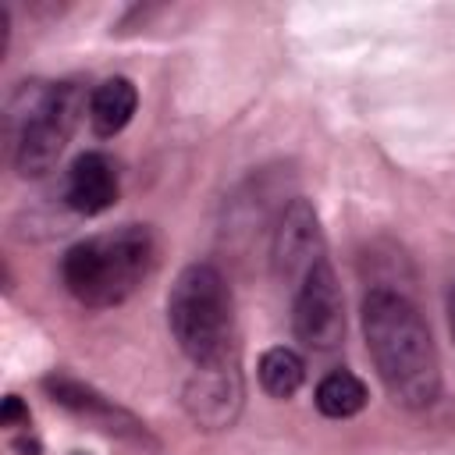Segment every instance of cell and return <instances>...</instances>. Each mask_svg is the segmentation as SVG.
Segmentation results:
<instances>
[{"label": "cell", "mask_w": 455, "mask_h": 455, "mask_svg": "<svg viewBox=\"0 0 455 455\" xmlns=\"http://www.w3.org/2000/svg\"><path fill=\"white\" fill-rule=\"evenodd\" d=\"M363 338L387 398L402 409H427L441 395V359L416 302L395 288H370L363 299Z\"/></svg>", "instance_id": "1"}, {"label": "cell", "mask_w": 455, "mask_h": 455, "mask_svg": "<svg viewBox=\"0 0 455 455\" xmlns=\"http://www.w3.org/2000/svg\"><path fill=\"white\" fill-rule=\"evenodd\" d=\"M156 242L146 224H121L75 242L60 259L64 288L85 309L121 306L153 270Z\"/></svg>", "instance_id": "2"}, {"label": "cell", "mask_w": 455, "mask_h": 455, "mask_svg": "<svg viewBox=\"0 0 455 455\" xmlns=\"http://www.w3.org/2000/svg\"><path fill=\"white\" fill-rule=\"evenodd\" d=\"M82 110L78 82H25L7 103L14 171L21 178H43L71 142Z\"/></svg>", "instance_id": "3"}, {"label": "cell", "mask_w": 455, "mask_h": 455, "mask_svg": "<svg viewBox=\"0 0 455 455\" xmlns=\"http://www.w3.org/2000/svg\"><path fill=\"white\" fill-rule=\"evenodd\" d=\"M167 327L192 366L235 355L231 288L213 263H188L167 295Z\"/></svg>", "instance_id": "4"}, {"label": "cell", "mask_w": 455, "mask_h": 455, "mask_svg": "<svg viewBox=\"0 0 455 455\" xmlns=\"http://www.w3.org/2000/svg\"><path fill=\"white\" fill-rule=\"evenodd\" d=\"M43 387H46V395H50L60 409H68L71 416L85 419V423L96 427L100 434H107V437H114V441H121V444H132V448H139V451H160V444H156V437L149 434V427H146L139 416H132L128 409H121L114 398L100 395L96 387H89V384H82V380H75V377H68V373H50V377L43 380Z\"/></svg>", "instance_id": "5"}, {"label": "cell", "mask_w": 455, "mask_h": 455, "mask_svg": "<svg viewBox=\"0 0 455 455\" xmlns=\"http://www.w3.org/2000/svg\"><path fill=\"white\" fill-rule=\"evenodd\" d=\"M291 327H295V338L316 352H331L341 345L345 306H341V288L327 256L299 281L295 302H291Z\"/></svg>", "instance_id": "6"}, {"label": "cell", "mask_w": 455, "mask_h": 455, "mask_svg": "<svg viewBox=\"0 0 455 455\" xmlns=\"http://www.w3.org/2000/svg\"><path fill=\"white\" fill-rule=\"evenodd\" d=\"M242 402H245V384H242V370L235 355L196 366L181 387V405L188 419L210 434L235 427Z\"/></svg>", "instance_id": "7"}, {"label": "cell", "mask_w": 455, "mask_h": 455, "mask_svg": "<svg viewBox=\"0 0 455 455\" xmlns=\"http://www.w3.org/2000/svg\"><path fill=\"white\" fill-rule=\"evenodd\" d=\"M327 256L323 249V231H320V217L306 199H291L274 228V245H270V263L277 281L299 288V281Z\"/></svg>", "instance_id": "8"}, {"label": "cell", "mask_w": 455, "mask_h": 455, "mask_svg": "<svg viewBox=\"0 0 455 455\" xmlns=\"http://www.w3.org/2000/svg\"><path fill=\"white\" fill-rule=\"evenodd\" d=\"M64 203L82 217H96V213L110 210L117 203V171L110 164V156H103L96 149L82 153L68 171Z\"/></svg>", "instance_id": "9"}, {"label": "cell", "mask_w": 455, "mask_h": 455, "mask_svg": "<svg viewBox=\"0 0 455 455\" xmlns=\"http://www.w3.org/2000/svg\"><path fill=\"white\" fill-rule=\"evenodd\" d=\"M139 107V89L132 85V78L114 75L107 82H100L89 96V124L100 139H114L117 132L128 128L132 114Z\"/></svg>", "instance_id": "10"}, {"label": "cell", "mask_w": 455, "mask_h": 455, "mask_svg": "<svg viewBox=\"0 0 455 455\" xmlns=\"http://www.w3.org/2000/svg\"><path fill=\"white\" fill-rule=\"evenodd\" d=\"M316 409L327 416V419H348L355 412H363L366 405V384L348 373V370H334L327 373L320 384H316Z\"/></svg>", "instance_id": "11"}, {"label": "cell", "mask_w": 455, "mask_h": 455, "mask_svg": "<svg viewBox=\"0 0 455 455\" xmlns=\"http://www.w3.org/2000/svg\"><path fill=\"white\" fill-rule=\"evenodd\" d=\"M259 384H263V391L270 395V398H291L299 387H302V380H306V363H302V355L299 352H291V348H284V345H274V348H267L263 355H259Z\"/></svg>", "instance_id": "12"}, {"label": "cell", "mask_w": 455, "mask_h": 455, "mask_svg": "<svg viewBox=\"0 0 455 455\" xmlns=\"http://www.w3.org/2000/svg\"><path fill=\"white\" fill-rule=\"evenodd\" d=\"M0 423L4 427H28V409L18 395H7L4 405H0Z\"/></svg>", "instance_id": "13"}, {"label": "cell", "mask_w": 455, "mask_h": 455, "mask_svg": "<svg viewBox=\"0 0 455 455\" xmlns=\"http://www.w3.org/2000/svg\"><path fill=\"white\" fill-rule=\"evenodd\" d=\"M14 451H18V455H39L43 448H39L36 437H18V441H14Z\"/></svg>", "instance_id": "14"}, {"label": "cell", "mask_w": 455, "mask_h": 455, "mask_svg": "<svg viewBox=\"0 0 455 455\" xmlns=\"http://www.w3.org/2000/svg\"><path fill=\"white\" fill-rule=\"evenodd\" d=\"M448 327H451V338H455V284L448 291Z\"/></svg>", "instance_id": "15"}, {"label": "cell", "mask_w": 455, "mask_h": 455, "mask_svg": "<svg viewBox=\"0 0 455 455\" xmlns=\"http://www.w3.org/2000/svg\"><path fill=\"white\" fill-rule=\"evenodd\" d=\"M75 455H82V451H75Z\"/></svg>", "instance_id": "16"}]
</instances>
